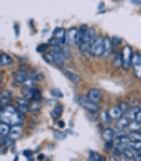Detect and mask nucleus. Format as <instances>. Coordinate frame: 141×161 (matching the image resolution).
Here are the masks:
<instances>
[{
	"instance_id": "4c0bfd02",
	"label": "nucleus",
	"mask_w": 141,
	"mask_h": 161,
	"mask_svg": "<svg viewBox=\"0 0 141 161\" xmlns=\"http://www.w3.org/2000/svg\"><path fill=\"white\" fill-rule=\"evenodd\" d=\"M52 94H54V96H56V97H60V98L62 97V92L61 91H56V90H52Z\"/></svg>"
},
{
	"instance_id": "7c9ffc66",
	"label": "nucleus",
	"mask_w": 141,
	"mask_h": 161,
	"mask_svg": "<svg viewBox=\"0 0 141 161\" xmlns=\"http://www.w3.org/2000/svg\"><path fill=\"white\" fill-rule=\"evenodd\" d=\"M40 108H42V104H40L39 100H34L33 103H30V110H34V112H37V110H40Z\"/></svg>"
},
{
	"instance_id": "6ab92c4d",
	"label": "nucleus",
	"mask_w": 141,
	"mask_h": 161,
	"mask_svg": "<svg viewBox=\"0 0 141 161\" xmlns=\"http://www.w3.org/2000/svg\"><path fill=\"white\" fill-rule=\"evenodd\" d=\"M128 137L132 142H141V131H129L128 133Z\"/></svg>"
},
{
	"instance_id": "9b49d317",
	"label": "nucleus",
	"mask_w": 141,
	"mask_h": 161,
	"mask_svg": "<svg viewBox=\"0 0 141 161\" xmlns=\"http://www.w3.org/2000/svg\"><path fill=\"white\" fill-rule=\"evenodd\" d=\"M116 130L114 128H112V127H107L106 130H104V133H102V139L106 140V142H112V140H114L116 139Z\"/></svg>"
},
{
	"instance_id": "49530a36",
	"label": "nucleus",
	"mask_w": 141,
	"mask_h": 161,
	"mask_svg": "<svg viewBox=\"0 0 141 161\" xmlns=\"http://www.w3.org/2000/svg\"><path fill=\"white\" fill-rule=\"evenodd\" d=\"M3 139H5V137H3V136H2V134H0V140H3Z\"/></svg>"
},
{
	"instance_id": "2f4dec72",
	"label": "nucleus",
	"mask_w": 141,
	"mask_h": 161,
	"mask_svg": "<svg viewBox=\"0 0 141 161\" xmlns=\"http://www.w3.org/2000/svg\"><path fill=\"white\" fill-rule=\"evenodd\" d=\"M119 108L122 109L123 114H126V112L129 110V102H122V103H119Z\"/></svg>"
},
{
	"instance_id": "cd10ccee",
	"label": "nucleus",
	"mask_w": 141,
	"mask_h": 161,
	"mask_svg": "<svg viewBox=\"0 0 141 161\" xmlns=\"http://www.w3.org/2000/svg\"><path fill=\"white\" fill-rule=\"evenodd\" d=\"M28 78H31L34 82H39V80L43 79V75H42V73H37V72H31V73L28 75Z\"/></svg>"
},
{
	"instance_id": "473e14b6",
	"label": "nucleus",
	"mask_w": 141,
	"mask_h": 161,
	"mask_svg": "<svg viewBox=\"0 0 141 161\" xmlns=\"http://www.w3.org/2000/svg\"><path fill=\"white\" fill-rule=\"evenodd\" d=\"M42 58L45 60L46 63L54 64V66H55V61H54V58H52V55H51V54H49V55H46V54H43V55H42Z\"/></svg>"
},
{
	"instance_id": "7ed1b4c3",
	"label": "nucleus",
	"mask_w": 141,
	"mask_h": 161,
	"mask_svg": "<svg viewBox=\"0 0 141 161\" xmlns=\"http://www.w3.org/2000/svg\"><path fill=\"white\" fill-rule=\"evenodd\" d=\"M102 42H104V37H97L95 42L91 45V55L94 57L102 55Z\"/></svg>"
},
{
	"instance_id": "de8ad7c7",
	"label": "nucleus",
	"mask_w": 141,
	"mask_h": 161,
	"mask_svg": "<svg viewBox=\"0 0 141 161\" xmlns=\"http://www.w3.org/2000/svg\"><path fill=\"white\" fill-rule=\"evenodd\" d=\"M2 54H3V52H0V57H2Z\"/></svg>"
},
{
	"instance_id": "f8f14e48",
	"label": "nucleus",
	"mask_w": 141,
	"mask_h": 161,
	"mask_svg": "<svg viewBox=\"0 0 141 161\" xmlns=\"http://www.w3.org/2000/svg\"><path fill=\"white\" fill-rule=\"evenodd\" d=\"M62 73L67 76V78L71 80L73 84H80V80H82V78H80L76 72H71V70H67V69H62Z\"/></svg>"
},
{
	"instance_id": "f3484780",
	"label": "nucleus",
	"mask_w": 141,
	"mask_h": 161,
	"mask_svg": "<svg viewBox=\"0 0 141 161\" xmlns=\"http://www.w3.org/2000/svg\"><path fill=\"white\" fill-rule=\"evenodd\" d=\"M100 115H101V121L106 124V125H108V124H112V116H110V114H108V110H102V112H100Z\"/></svg>"
},
{
	"instance_id": "f257e3e1",
	"label": "nucleus",
	"mask_w": 141,
	"mask_h": 161,
	"mask_svg": "<svg viewBox=\"0 0 141 161\" xmlns=\"http://www.w3.org/2000/svg\"><path fill=\"white\" fill-rule=\"evenodd\" d=\"M122 67L123 69H129L131 66H132V58H134V51H132V48L129 45H125L123 49H122Z\"/></svg>"
},
{
	"instance_id": "b1692460",
	"label": "nucleus",
	"mask_w": 141,
	"mask_h": 161,
	"mask_svg": "<svg viewBox=\"0 0 141 161\" xmlns=\"http://www.w3.org/2000/svg\"><path fill=\"white\" fill-rule=\"evenodd\" d=\"M128 148L137 151V152H141V142H132V140H131L129 143H128Z\"/></svg>"
},
{
	"instance_id": "a878e982",
	"label": "nucleus",
	"mask_w": 141,
	"mask_h": 161,
	"mask_svg": "<svg viewBox=\"0 0 141 161\" xmlns=\"http://www.w3.org/2000/svg\"><path fill=\"white\" fill-rule=\"evenodd\" d=\"M101 155L98 154V152H94V151H91L89 154H88V161H100Z\"/></svg>"
},
{
	"instance_id": "39448f33",
	"label": "nucleus",
	"mask_w": 141,
	"mask_h": 161,
	"mask_svg": "<svg viewBox=\"0 0 141 161\" xmlns=\"http://www.w3.org/2000/svg\"><path fill=\"white\" fill-rule=\"evenodd\" d=\"M62 48H51V55L54 58V61H55V66L58 67H61L62 64H64V57H62Z\"/></svg>"
},
{
	"instance_id": "4468645a",
	"label": "nucleus",
	"mask_w": 141,
	"mask_h": 161,
	"mask_svg": "<svg viewBox=\"0 0 141 161\" xmlns=\"http://www.w3.org/2000/svg\"><path fill=\"white\" fill-rule=\"evenodd\" d=\"M129 125H131L129 119H128L125 115L122 116V118L118 121V124H116V127H118V131H125L126 128H129Z\"/></svg>"
},
{
	"instance_id": "6e6552de",
	"label": "nucleus",
	"mask_w": 141,
	"mask_h": 161,
	"mask_svg": "<svg viewBox=\"0 0 141 161\" xmlns=\"http://www.w3.org/2000/svg\"><path fill=\"white\" fill-rule=\"evenodd\" d=\"M12 100V92L9 90H5L3 94H2V97H0V110H3L6 106H9Z\"/></svg>"
},
{
	"instance_id": "a18cd8bd",
	"label": "nucleus",
	"mask_w": 141,
	"mask_h": 161,
	"mask_svg": "<svg viewBox=\"0 0 141 161\" xmlns=\"http://www.w3.org/2000/svg\"><path fill=\"white\" fill-rule=\"evenodd\" d=\"M3 91H5V90H3V88L0 86V97H2V94H3Z\"/></svg>"
},
{
	"instance_id": "a19ab883",
	"label": "nucleus",
	"mask_w": 141,
	"mask_h": 161,
	"mask_svg": "<svg viewBox=\"0 0 141 161\" xmlns=\"http://www.w3.org/2000/svg\"><path fill=\"white\" fill-rule=\"evenodd\" d=\"M58 125H60V127H61V128H62V127L65 125V124H64V122H62V121H58Z\"/></svg>"
},
{
	"instance_id": "a211bd4d",
	"label": "nucleus",
	"mask_w": 141,
	"mask_h": 161,
	"mask_svg": "<svg viewBox=\"0 0 141 161\" xmlns=\"http://www.w3.org/2000/svg\"><path fill=\"white\" fill-rule=\"evenodd\" d=\"M86 31H88V27H86V25H83V27L79 29V33H77V45H80V43L83 42L85 36H86Z\"/></svg>"
},
{
	"instance_id": "393cba45",
	"label": "nucleus",
	"mask_w": 141,
	"mask_h": 161,
	"mask_svg": "<svg viewBox=\"0 0 141 161\" xmlns=\"http://www.w3.org/2000/svg\"><path fill=\"white\" fill-rule=\"evenodd\" d=\"M15 106H30V102L25 97H19L15 100Z\"/></svg>"
},
{
	"instance_id": "aec40b11",
	"label": "nucleus",
	"mask_w": 141,
	"mask_h": 161,
	"mask_svg": "<svg viewBox=\"0 0 141 161\" xmlns=\"http://www.w3.org/2000/svg\"><path fill=\"white\" fill-rule=\"evenodd\" d=\"M140 110V108H129V110L125 114V116L128 118V119H135V116H137V112Z\"/></svg>"
},
{
	"instance_id": "5701e85b",
	"label": "nucleus",
	"mask_w": 141,
	"mask_h": 161,
	"mask_svg": "<svg viewBox=\"0 0 141 161\" xmlns=\"http://www.w3.org/2000/svg\"><path fill=\"white\" fill-rule=\"evenodd\" d=\"M0 60H2V64H3V66H11L12 64V57L8 55V54H2Z\"/></svg>"
},
{
	"instance_id": "f03ea898",
	"label": "nucleus",
	"mask_w": 141,
	"mask_h": 161,
	"mask_svg": "<svg viewBox=\"0 0 141 161\" xmlns=\"http://www.w3.org/2000/svg\"><path fill=\"white\" fill-rule=\"evenodd\" d=\"M79 104L85 110H88V112H91V114H95V112H98L100 110V106L97 103H94V102H91L89 98L86 97V96H82V97H79Z\"/></svg>"
},
{
	"instance_id": "412c9836",
	"label": "nucleus",
	"mask_w": 141,
	"mask_h": 161,
	"mask_svg": "<svg viewBox=\"0 0 141 161\" xmlns=\"http://www.w3.org/2000/svg\"><path fill=\"white\" fill-rule=\"evenodd\" d=\"M122 54H114V58H113V66L114 67H122Z\"/></svg>"
},
{
	"instance_id": "c9c22d12",
	"label": "nucleus",
	"mask_w": 141,
	"mask_h": 161,
	"mask_svg": "<svg viewBox=\"0 0 141 161\" xmlns=\"http://www.w3.org/2000/svg\"><path fill=\"white\" fill-rule=\"evenodd\" d=\"M104 148H106L107 151H113V148H114V140H112V142H106Z\"/></svg>"
},
{
	"instance_id": "20e7f679",
	"label": "nucleus",
	"mask_w": 141,
	"mask_h": 161,
	"mask_svg": "<svg viewBox=\"0 0 141 161\" xmlns=\"http://www.w3.org/2000/svg\"><path fill=\"white\" fill-rule=\"evenodd\" d=\"M86 97L89 98L91 102H94V103H100L102 100V92L101 90H98V88H89L88 92H86Z\"/></svg>"
},
{
	"instance_id": "1a4fd4ad",
	"label": "nucleus",
	"mask_w": 141,
	"mask_h": 161,
	"mask_svg": "<svg viewBox=\"0 0 141 161\" xmlns=\"http://www.w3.org/2000/svg\"><path fill=\"white\" fill-rule=\"evenodd\" d=\"M108 114H110V116H112V119L113 121H119L122 116L125 115L123 112H122V109L119 108V104H116V106H113L112 109L108 110Z\"/></svg>"
},
{
	"instance_id": "72a5a7b5",
	"label": "nucleus",
	"mask_w": 141,
	"mask_h": 161,
	"mask_svg": "<svg viewBox=\"0 0 141 161\" xmlns=\"http://www.w3.org/2000/svg\"><path fill=\"white\" fill-rule=\"evenodd\" d=\"M110 40H112V46H113V49H114L116 46L120 45V39H119V37H116V36H114V37H112Z\"/></svg>"
},
{
	"instance_id": "ea45409f",
	"label": "nucleus",
	"mask_w": 141,
	"mask_h": 161,
	"mask_svg": "<svg viewBox=\"0 0 141 161\" xmlns=\"http://www.w3.org/2000/svg\"><path fill=\"white\" fill-rule=\"evenodd\" d=\"M37 160H40V161H43L45 160V155H43V154H40L39 157H37Z\"/></svg>"
},
{
	"instance_id": "2eb2a0df",
	"label": "nucleus",
	"mask_w": 141,
	"mask_h": 161,
	"mask_svg": "<svg viewBox=\"0 0 141 161\" xmlns=\"http://www.w3.org/2000/svg\"><path fill=\"white\" fill-rule=\"evenodd\" d=\"M54 36H55V39H58L60 42H62V43H65V36H67V31L64 29H55V31H54Z\"/></svg>"
},
{
	"instance_id": "dca6fc26",
	"label": "nucleus",
	"mask_w": 141,
	"mask_h": 161,
	"mask_svg": "<svg viewBox=\"0 0 141 161\" xmlns=\"http://www.w3.org/2000/svg\"><path fill=\"white\" fill-rule=\"evenodd\" d=\"M9 131H11V125L9 124H5V122H0V134L3 137H8L9 136Z\"/></svg>"
},
{
	"instance_id": "423d86ee",
	"label": "nucleus",
	"mask_w": 141,
	"mask_h": 161,
	"mask_svg": "<svg viewBox=\"0 0 141 161\" xmlns=\"http://www.w3.org/2000/svg\"><path fill=\"white\" fill-rule=\"evenodd\" d=\"M113 46H112V40L110 37H104V42H102V57L108 58L113 55Z\"/></svg>"
},
{
	"instance_id": "c03bdc74",
	"label": "nucleus",
	"mask_w": 141,
	"mask_h": 161,
	"mask_svg": "<svg viewBox=\"0 0 141 161\" xmlns=\"http://www.w3.org/2000/svg\"><path fill=\"white\" fill-rule=\"evenodd\" d=\"M100 161H108V160L106 158V157H101V158H100Z\"/></svg>"
},
{
	"instance_id": "79ce46f5",
	"label": "nucleus",
	"mask_w": 141,
	"mask_h": 161,
	"mask_svg": "<svg viewBox=\"0 0 141 161\" xmlns=\"http://www.w3.org/2000/svg\"><path fill=\"white\" fill-rule=\"evenodd\" d=\"M131 3H132V5H141V2H137V0L135 2H131Z\"/></svg>"
},
{
	"instance_id": "c756f323",
	"label": "nucleus",
	"mask_w": 141,
	"mask_h": 161,
	"mask_svg": "<svg viewBox=\"0 0 141 161\" xmlns=\"http://www.w3.org/2000/svg\"><path fill=\"white\" fill-rule=\"evenodd\" d=\"M34 84H36V82H34L31 78H28V79L23 84V88H27V90H33V88H34Z\"/></svg>"
},
{
	"instance_id": "0eeeda50",
	"label": "nucleus",
	"mask_w": 141,
	"mask_h": 161,
	"mask_svg": "<svg viewBox=\"0 0 141 161\" xmlns=\"http://www.w3.org/2000/svg\"><path fill=\"white\" fill-rule=\"evenodd\" d=\"M77 33H79V29H70L67 31V36H65V43L67 45H74L77 43Z\"/></svg>"
},
{
	"instance_id": "4be33fe9",
	"label": "nucleus",
	"mask_w": 141,
	"mask_h": 161,
	"mask_svg": "<svg viewBox=\"0 0 141 161\" xmlns=\"http://www.w3.org/2000/svg\"><path fill=\"white\" fill-rule=\"evenodd\" d=\"M79 51H80V54L88 55V54L91 52V45H88V43H80V45H79Z\"/></svg>"
},
{
	"instance_id": "ddd939ff",
	"label": "nucleus",
	"mask_w": 141,
	"mask_h": 161,
	"mask_svg": "<svg viewBox=\"0 0 141 161\" xmlns=\"http://www.w3.org/2000/svg\"><path fill=\"white\" fill-rule=\"evenodd\" d=\"M23 136V127L19 125H15V127H11V131H9V137L12 140H17Z\"/></svg>"
},
{
	"instance_id": "f704fd0d",
	"label": "nucleus",
	"mask_w": 141,
	"mask_h": 161,
	"mask_svg": "<svg viewBox=\"0 0 141 161\" xmlns=\"http://www.w3.org/2000/svg\"><path fill=\"white\" fill-rule=\"evenodd\" d=\"M46 49H49V45H46V43H42V45L37 46V52H42V54H43V51H46Z\"/></svg>"
},
{
	"instance_id": "e433bc0d",
	"label": "nucleus",
	"mask_w": 141,
	"mask_h": 161,
	"mask_svg": "<svg viewBox=\"0 0 141 161\" xmlns=\"http://www.w3.org/2000/svg\"><path fill=\"white\" fill-rule=\"evenodd\" d=\"M135 122H138V124H140L141 125V108H140V110H138V112H137V116H135Z\"/></svg>"
},
{
	"instance_id": "58836bf2",
	"label": "nucleus",
	"mask_w": 141,
	"mask_h": 161,
	"mask_svg": "<svg viewBox=\"0 0 141 161\" xmlns=\"http://www.w3.org/2000/svg\"><path fill=\"white\" fill-rule=\"evenodd\" d=\"M31 154H33V151H24V155L25 157H30Z\"/></svg>"
},
{
	"instance_id": "37998d69",
	"label": "nucleus",
	"mask_w": 141,
	"mask_h": 161,
	"mask_svg": "<svg viewBox=\"0 0 141 161\" xmlns=\"http://www.w3.org/2000/svg\"><path fill=\"white\" fill-rule=\"evenodd\" d=\"M3 145H5V139H3V140H0V148H2Z\"/></svg>"
},
{
	"instance_id": "c85d7f7f",
	"label": "nucleus",
	"mask_w": 141,
	"mask_h": 161,
	"mask_svg": "<svg viewBox=\"0 0 141 161\" xmlns=\"http://www.w3.org/2000/svg\"><path fill=\"white\" fill-rule=\"evenodd\" d=\"M62 57L64 60H67V58H71V51H70V46H62Z\"/></svg>"
},
{
	"instance_id": "9d476101",
	"label": "nucleus",
	"mask_w": 141,
	"mask_h": 161,
	"mask_svg": "<svg viewBox=\"0 0 141 161\" xmlns=\"http://www.w3.org/2000/svg\"><path fill=\"white\" fill-rule=\"evenodd\" d=\"M13 79H15V82L17 84H19V85H23L24 82L28 79V73L27 72H24V70H18V72H15V75H13Z\"/></svg>"
},
{
	"instance_id": "bb28decb",
	"label": "nucleus",
	"mask_w": 141,
	"mask_h": 161,
	"mask_svg": "<svg viewBox=\"0 0 141 161\" xmlns=\"http://www.w3.org/2000/svg\"><path fill=\"white\" fill-rule=\"evenodd\" d=\"M61 114H62V106L61 104H56L55 109H54V112H52V116L56 119V118H60V116H61Z\"/></svg>"
}]
</instances>
